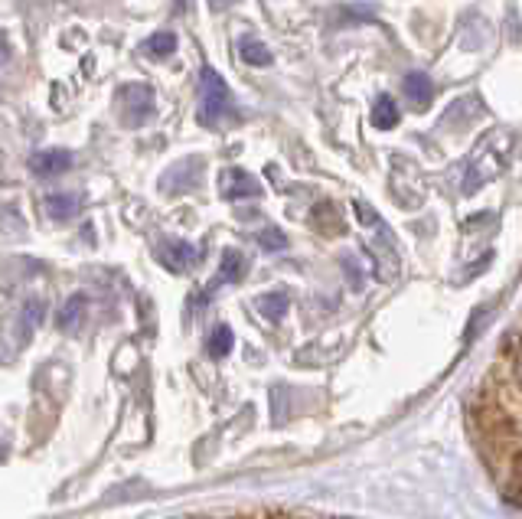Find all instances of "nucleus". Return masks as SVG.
Instances as JSON below:
<instances>
[{
  "mask_svg": "<svg viewBox=\"0 0 522 519\" xmlns=\"http://www.w3.org/2000/svg\"><path fill=\"white\" fill-rule=\"evenodd\" d=\"M513 147H516L513 131H506V128L490 131L487 138L474 147V154H470V160H467L464 183H461L464 193H477L483 183L500 177L509 164V157H513Z\"/></svg>",
  "mask_w": 522,
  "mask_h": 519,
  "instance_id": "obj_1",
  "label": "nucleus"
},
{
  "mask_svg": "<svg viewBox=\"0 0 522 519\" xmlns=\"http://www.w3.org/2000/svg\"><path fill=\"white\" fill-rule=\"evenodd\" d=\"M239 121V108L229 92L226 79L216 69H203L200 76V125L213 131H226Z\"/></svg>",
  "mask_w": 522,
  "mask_h": 519,
  "instance_id": "obj_2",
  "label": "nucleus"
},
{
  "mask_svg": "<svg viewBox=\"0 0 522 519\" xmlns=\"http://www.w3.org/2000/svg\"><path fill=\"white\" fill-rule=\"evenodd\" d=\"M118 108H121V121L128 128H138L144 125L147 118L154 115V92L147 89V85H124V89L118 92Z\"/></svg>",
  "mask_w": 522,
  "mask_h": 519,
  "instance_id": "obj_3",
  "label": "nucleus"
},
{
  "mask_svg": "<svg viewBox=\"0 0 522 519\" xmlns=\"http://www.w3.org/2000/svg\"><path fill=\"white\" fill-rule=\"evenodd\" d=\"M157 255H160V262H164L170 271H190L196 262H200V249L190 242H183V239H160L157 245Z\"/></svg>",
  "mask_w": 522,
  "mask_h": 519,
  "instance_id": "obj_4",
  "label": "nucleus"
},
{
  "mask_svg": "<svg viewBox=\"0 0 522 519\" xmlns=\"http://www.w3.org/2000/svg\"><path fill=\"white\" fill-rule=\"evenodd\" d=\"M222 196L226 200H242V196H258L261 193V183L245 170H222Z\"/></svg>",
  "mask_w": 522,
  "mask_h": 519,
  "instance_id": "obj_5",
  "label": "nucleus"
},
{
  "mask_svg": "<svg viewBox=\"0 0 522 519\" xmlns=\"http://www.w3.org/2000/svg\"><path fill=\"white\" fill-rule=\"evenodd\" d=\"M72 167V154L69 151H40L30 160V170L40 180H53L59 173H66Z\"/></svg>",
  "mask_w": 522,
  "mask_h": 519,
  "instance_id": "obj_6",
  "label": "nucleus"
},
{
  "mask_svg": "<svg viewBox=\"0 0 522 519\" xmlns=\"http://www.w3.org/2000/svg\"><path fill=\"white\" fill-rule=\"evenodd\" d=\"M402 89H405L408 102H412L415 108H421V111L434 102V85H431V79L425 76V72H408L405 82H402Z\"/></svg>",
  "mask_w": 522,
  "mask_h": 519,
  "instance_id": "obj_7",
  "label": "nucleus"
},
{
  "mask_svg": "<svg viewBox=\"0 0 522 519\" xmlns=\"http://www.w3.org/2000/svg\"><path fill=\"white\" fill-rule=\"evenodd\" d=\"M242 278H245V255L235 252V249H226L222 252V265H219L216 281H209V291H216L219 284H239Z\"/></svg>",
  "mask_w": 522,
  "mask_h": 519,
  "instance_id": "obj_8",
  "label": "nucleus"
},
{
  "mask_svg": "<svg viewBox=\"0 0 522 519\" xmlns=\"http://www.w3.org/2000/svg\"><path fill=\"white\" fill-rule=\"evenodd\" d=\"M79 209H82V196L79 193H53V196H46V213H49V219H56V222L72 219Z\"/></svg>",
  "mask_w": 522,
  "mask_h": 519,
  "instance_id": "obj_9",
  "label": "nucleus"
},
{
  "mask_svg": "<svg viewBox=\"0 0 522 519\" xmlns=\"http://www.w3.org/2000/svg\"><path fill=\"white\" fill-rule=\"evenodd\" d=\"M255 307H258V314H261V317H268L271 324H278V320H281L284 314H288L291 298H288V294H284V291H268V294H261Z\"/></svg>",
  "mask_w": 522,
  "mask_h": 519,
  "instance_id": "obj_10",
  "label": "nucleus"
},
{
  "mask_svg": "<svg viewBox=\"0 0 522 519\" xmlns=\"http://www.w3.org/2000/svg\"><path fill=\"white\" fill-rule=\"evenodd\" d=\"M85 307H89V301H85L82 294H72V298L62 304V311L56 317L59 330H76L82 324V317H85Z\"/></svg>",
  "mask_w": 522,
  "mask_h": 519,
  "instance_id": "obj_11",
  "label": "nucleus"
},
{
  "mask_svg": "<svg viewBox=\"0 0 522 519\" xmlns=\"http://www.w3.org/2000/svg\"><path fill=\"white\" fill-rule=\"evenodd\" d=\"M372 125L379 131H392L399 125V105H395L389 95H379V102L372 105Z\"/></svg>",
  "mask_w": 522,
  "mask_h": 519,
  "instance_id": "obj_12",
  "label": "nucleus"
},
{
  "mask_svg": "<svg viewBox=\"0 0 522 519\" xmlns=\"http://www.w3.org/2000/svg\"><path fill=\"white\" fill-rule=\"evenodd\" d=\"M173 49H177V36L173 33H154L151 40H144V53L151 56V59H164V56H170Z\"/></svg>",
  "mask_w": 522,
  "mask_h": 519,
  "instance_id": "obj_13",
  "label": "nucleus"
},
{
  "mask_svg": "<svg viewBox=\"0 0 522 519\" xmlns=\"http://www.w3.org/2000/svg\"><path fill=\"white\" fill-rule=\"evenodd\" d=\"M232 343H235V337H232V330L222 324V327H216L213 333H209V343H206V353L209 356H226L229 350H232Z\"/></svg>",
  "mask_w": 522,
  "mask_h": 519,
  "instance_id": "obj_14",
  "label": "nucleus"
},
{
  "mask_svg": "<svg viewBox=\"0 0 522 519\" xmlns=\"http://www.w3.org/2000/svg\"><path fill=\"white\" fill-rule=\"evenodd\" d=\"M239 56L245 59L248 66H268V63H271L268 46H265V43H258V40H245V43L239 46Z\"/></svg>",
  "mask_w": 522,
  "mask_h": 519,
  "instance_id": "obj_15",
  "label": "nucleus"
},
{
  "mask_svg": "<svg viewBox=\"0 0 522 519\" xmlns=\"http://www.w3.org/2000/svg\"><path fill=\"white\" fill-rule=\"evenodd\" d=\"M255 239H258V245H261L265 252H281V249H288V236H284L281 229H261Z\"/></svg>",
  "mask_w": 522,
  "mask_h": 519,
  "instance_id": "obj_16",
  "label": "nucleus"
},
{
  "mask_svg": "<svg viewBox=\"0 0 522 519\" xmlns=\"http://www.w3.org/2000/svg\"><path fill=\"white\" fill-rule=\"evenodd\" d=\"M40 317H43V301H30L23 307V337L40 327Z\"/></svg>",
  "mask_w": 522,
  "mask_h": 519,
  "instance_id": "obj_17",
  "label": "nucleus"
},
{
  "mask_svg": "<svg viewBox=\"0 0 522 519\" xmlns=\"http://www.w3.org/2000/svg\"><path fill=\"white\" fill-rule=\"evenodd\" d=\"M232 4H239V0H209V10H216V14H222V10H229Z\"/></svg>",
  "mask_w": 522,
  "mask_h": 519,
  "instance_id": "obj_18",
  "label": "nucleus"
}]
</instances>
